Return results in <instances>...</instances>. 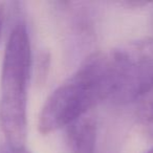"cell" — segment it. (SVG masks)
<instances>
[{"mask_svg":"<svg viewBox=\"0 0 153 153\" xmlns=\"http://www.w3.org/2000/svg\"><path fill=\"white\" fill-rule=\"evenodd\" d=\"M30 68L32 51L27 28L23 22H17L5 46L0 86V122L10 150L25 147Z\"/></svg>","mask_w":153,"mask_h":153,"instance_id":"7a4b0ae2","label":"cell"},{"mask_svg":"<svg viewBox=\"0 0 153 153\" xmlns=\"http://www.w3.org/2000/svg\"><path fill=\"white\" fill-rule=\"evenodd\" d=\"M1 153H11V151H10V149H9V150L7 149V150H2V151H1Z\"/></svg>","mask_w":153,"mask_h":153,"instance_id":"ba28073f","label":"cell"},{"mask_svg":"<svg viewBox=\"0 0 153 153\" xmlns=\"http://www.w3.org/2000/svg\"><path fill=\"white\" fill-rule=\"evenodd\" d=\"M10 151H11V153H30V151L25 148V147H23V148H20V149H17V150H10Z\"/></svg>","mask_w":153,"mask_h":153,"instance_id":"52a82bcc","label":"cell"},{"mask_svg":"<svg viewBox=\"0 0 153 153\" xmlns=\"http://www.w3.org/2000/svg\"><path fill=\"white\" fill-rule=\"evenodd\" d=\"M107 56L111 80L109 99L117 103L136 102L153 81V41L128 43Z\"/></svg>","mask_w":153,"mask_h":153,"instance_id":"3957f363","label":"cell"},{"mask_svg":"<svg viewBox=\"0 0 153 153\" xmlns=\"http://www.w3.org/2000/svg\"><path fill=\"white\" fill-rule=\"evenodd\" d=\"M111 91L107 53L90 56L46 99L38 119L40 133L49 134L88 113Z\"/></svg>","mask_w":153,"mask_h":153,"instance_id":"6da1fadb","label":"cell"},{"mask_svg":"<svg viewBox=\"0 0 153 153\" xmlns=\"http://www.w3.org/2000/svg\"><path fill=\"white\" fill-rule=\"evenodd\" d=\"M2 20H3V7H2V3H0V35H1V30H2Z\"/></svg>","mask_w":153,"mask_h":153,"instance_id":"8992f818","label":"cell"},{"mask_svg":"<svg viewBox=\"0 0 153 153\" xmlns=\"http://www.w3.org/2000/svg\"><path fill=\"white\" fill-rule=\"evenodd\" d=\"M147 153H153V148H152V149H150V150H149Z\"/></svg>","mask_w":153,"mask_h":153,"instance_id":"9c48e42d","label":"cell"},{"mask_svg":"<svg viewBox=\"0 0 153 153\" xmlns=\"http://www.w3.org/2000/svg\"><path fill=\"white\" fill-rule=\"evenodd\" d=\"M67 140L71 153H94L97 143V125L89 115H84L70 124Z\"/></svg>","mask_w":153,"mask_h":153,"instance_id":"277c9868","label":"cell"},{"mask_svg":"<svg viewBox=\"0 0 153 153\" xmlns=\"http://www.w3.org/2000/svg\"><path fill=\"white\" fill-rule=\"evenodd\" d=\"M138 115L153 134V81L146 87L136 100Z\"/></svg>","mask_w":153,"mask_h":153,"instance_id":"5b68a950","label":"cell"}]
</instances>
